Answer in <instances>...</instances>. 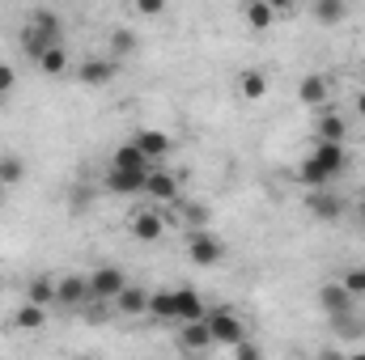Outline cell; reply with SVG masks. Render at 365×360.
<instances>
[{
  "label": "cell",
  "instance_id": "cell-1",
  "mask_svg": "<svg viewBox=\"0 0 365 360\" xmlns=\"http://www.w3.org/2000/svg\"><path fill=\"white\" fill-rule=\"evenodd\" d=\"M344 166H349V153H344V144H314V153H310V157L297 166V179L306 182L310 191H323V186L336 179Z\"/></svg>",
  "mask_w": 365,
  "mask_h": 360
},
{
  "label": "cell",
  "instance_id": "cell-11",
  "mask_svg": "<svg viewBox=\"0 0 365 360\" xmlns=\"http://www.w3.org/2000/svg\"><path fill=\"white\" fill-rule=\"evenodd\" d=\"M344 136H349V123L340 119V115H319V123H314V144H344Z\"/></svg>",
  "mask_w": 365,
  "mask_h": 360
},
{
  "label": "cell",
  "instance_id": "cell-23",
  "mask_svg": "<svg viewBox=\"0 0 365 360\" xmlns=\"http://www.w3.org/2000/svg\"><path fill=\"white\" fill-rule=\"evenodd\" d=\"M30 30H38V34H51V38H64L60 13H51V9H34V13H30Z\"/></svg>",
  "mask_w": 365,
  "mask_h": 360
},
{
  "label": "cell",
  "instance_id": "cell-3",
  "mask_svg": "<svg viewBox=\"0 0 365 360\" xmlns=\"http://www.w3.org/2000/svg\"><path fill=\"white\" fill-rule=\"evenodd\" d=\"M56 305H60V309H86V305H93L90 275H81V271L60 275V280H56Z\"/></svg>",
  "mask_w": 365,
  "mask_h": 360
},
{
  "label": "cell",
  "instance_id": "cell-8",
  "mask_svg": "<svg viewBox=\"0 0 365 360\" xmlns=\"http://www.w3.org/2000/svg\"><path fill=\"white\" fill-rule=\"evenodd\" d=\"M306 212L319 216V221H340V216H344V199L323 186V191H310V195H306Z\"/></svg>",
  "mask_w": 365,
  "mask_h": 360
},
{
  "label": "cell",
  "instance_id": "cell-9",
  "mask_svg": "<svg viewBox=\"0 0 365 360\" xmlns=\"http://www.w3.org/2000/svg\"><path fill=\"white\" fill-rule=\"evenodd\" d=\"M145 195L149 199H158V203H175L179 199V179L170 174V170H149V179H145Z\"/></svg>",
  "mask_w": 365,
  "mask_h": 360
},
{
  "label": "cell",
  "instance_id": "cell-30",
  "mask_svg": "<svg viewBox=\"0 0 365 360\" xmlns=\"http://www.w3.org/2000/svg\"><path fill=\"white\" fill-rule=\"evenodd\" d=\"M13 90H17V73H13V64L0 60V97H9Z\"/></svg>",
  "mask_w": 365,
  "mask_h": 360
},
{
  "label": "cell",
  "instance_id": "cell-24",
  "mask_svg": "<svg viewBox=\"0 0 365 360\" xmlns=\"http://www.w3.org/2000/svg\"><path fill=\"white\" fill-rule=\"evenodd\" d=\"M238 90H242L247 102H259V97L268 93V77H264L259 68H247V73H242V81H238Z\"/></svg>",
  "mask_w": 365,
  "mask_h": 360
},
{
  "label": "cell",
  "instance_id": "cell-21",
  "mask_svg": "<svg viewBox=\"0 0 365 360\" xmlns=\"http://www.w3.org/2000/svg\"><path fill=\"white\" fill-rule=\"evenodd\" d=\"M310 17H314L319 26H336V21L349 17V4H344V0H319V4L310 9Z\"/></svg>",
  "mask_w": 365,
  "mask_h": 360
},
{
  "label": "cell",
  "instance_id": "cell-16",
  "mask_svg": "<svg viewBox=\"0 0 365 360\" xmlns=\"http://www.w3.org/2000/svg\"><path fill=\"white\" fill-rule=\"evenodd\" d=\"M115 314H123V318L149 314V292H145V288H136V284H128V288L115 297Z\"/></svg>",
  "mask_w": 365,
  "mask_h": 360
},
{
  "label": "cell",
  "instance_id": "cell-29",
  "mask_svg": "<svg viewBox=\"0 0 365 360\" xmlns=\"http://www.w3.org/2000/svg\"><path fill=\"white\" fill-rule=\"evenodd\" d=\"M340 284H344V292L357 301V297H365V268H353V271H344L340 275Z\"/></svg>",
  "mask_w": 365,
  "mask_h": 360
},
{
  "label": "cell",
  "instance_id": "cell-38",
  "mask_svg": "<svg viewBox=\"0 0 365 360\" xmlns=\"http://www.w3.org/2000/svg\"><path fill=\"white\" fill-rule=\"evenodd\" d=\"M0 102H4V97H0Z\"/></svg>",
  "mask_w": 365,
  "mask_h": 360
},
{
  "label": "cell",
  "instance_id": "cell-25",
  "mask_svg": "<svg viewBox=\"0 0 365 360\" xmlns=\"http://www.w3.org/2000/svg\"><path fill=\"white\" fill-rule=\"evenodd\" d=\"M38 68H43L47 77H60V73H68V51H64V43H60V47H51V51L38 60Z\"/></svg>",
  "mask_w": 365,
  "mask_h": 360
},
{
  "label": "cell",
  "instance_id": "cell-15",
  "mask_svg": "<svg viewBox=\"0 0 365 360\" xmlns=\"http://www.w3.org/2000/svg\"><path fill=\"white\" fill-rule=\"evenodd\" d=\"M145 179L149 174H136V170H106V191H115V195H145Z\"/></svg>",
  "mask_w": 365,
  "mask_h": 360
},
{
  "label": "cell",
  "instance_id": "cell-6",
  "mask_svg": "<svg viewBox=\"0 0 365 360\" xmlns=\"http://www.w3.org/2000/svg\"><path fill=\"white\" fill-rule=\"evenodd\" d=\"M314 301H319V309L327 314V318H344V314H353V297L344 292V284L340 280H331V284H323L319 292H314Z\"/></svg>",
  "mask_w": 365,
  "mask_h": 360
},
{
  "label": "cell",
  "instance_id": "cell-19",
  "mask_svg": "<svg viewBox=\"0 0 365 360\" xmlns=\"http://www.w3.org/2000/svg\"><path fill=\"white\" fill-rule=\"evenodd\" d=\"M179 344H182V352H204V348L212 344V335H208V322H182Z\"/></svg>",
  "mask_w": 365,
  "mask_h": 360
},
{
  "label": "cell",
  "instance_id": "cell-22",
  "mask_svg": "<svg viewBox=\"0 0 365 360\" xmlns=\"http://www.w3.org/2000/svg\"><path fill=\"white\" fill-rule=\"evenodd\" d=\"M242 17H247L251 30H268V26L276 21V9L268 4V0H251V4L242 9Z\"/></svg>",
  "mask_w": 365,
  "mask_h": 360
},
{
  "label": "cell",
  "instance_id": "cell-34",
  "mask_svg": "<svg viewBox=\"0 0 365 360\" xmlns=\"http://www.w3.org/2000/svg\"><path fill=\"white\" fill-rule=\"evenodd\" d=\"M319 360H344V356H340V352H323Z\"/></svg>",
  "mask_w": 365,
  "mask_h": 360
},
{
  "label": "cell",
  "instance_id": "cell-31",
  "mask_svg": "<svg viewBox=\"0 0 365 360\" xmlns=\"http://www.w3.org/2000/svg\"><path fill=\"white\" fill-rule=\"evenodd\" d=\"M234 360H264V352H259V344H251V339H242V344L234 348Z\"/></svg>",
  "mask_w": 365,
  "mask_h": 360
},
{
  "label": "cell",
  "instance_id": "cell-32",
  "mask_svg": "<svg viewBox=\"0 0 365 360\" xmlns=\"http://www.w3.org/2000/svg\"><path fill=\"white\" fill-rule=\"evenodd\" d=\"M136 13H140V17H158V13H162V0H140Z\"/></svg>",
  "mask_w": 365,
  "mask_h": 360
},
{
  "label": "cell",
  "instance_id": "cell-12",
  "mask_svg": "<svg viewBox=\"0 0 365 360\" xmlns=\"http://www.w3.org/2000/svg\"><path fill=\"white\" fill-rule=\"evenodd\" d=\"M132 144H136L149 162H158V157H166V153H170V136H166V132H158V127L136 132V136H132Z\"/></svg>",
  "mask_w": 365,
  "mask_h": 360
},
{
  "label": "cell",
  "instance_id": "cell-35",
  "mask_svg": "<svg viewBox=\"0 0 365 360\" xmlns=\"http://www.w3.org/2000/svg\"><path fill=\"white\" fill-rule=\"evenodd\" d=\"M344 360H365V352H349V356H344Z\"/></svg>",
  "mask_w": 365,
  "mask_h": 360
},
{
  "label": "cell",
  "instance_id": "cell-13",
  "mask_svg": "<svg viewBox=\"0 0 365 360\" xmlns=\"http://www.w3.org/2000/svg\"><path fill=\"white\" fill-rule=\"evenodd\" d=\"M110 170H136V174H149V170H153V162H149V157H145V153L128 140V144H119V149H115Z\"/></svg>",
  "mask_w": 365,
  "mask_h": 360
},
{
  "label": "cell",
  "instance_id": "cell-27",
  "mask_svg": "<svg viewBox=\"0 0 365 360\" xmlns=\"http://www.w3.org/2000/svg\"><path fill=\"white\" fill-rule=\"evenodd\" d=\"M149 314L153 318H175V292H149Z\"/></svg>",
  "mask_w": 365,
  "mask_h": 360
},
{
  "label": "cell",
  "instance_id": "cell-17",
  "mask_svg": "<svg viewBox=\"0 0 365 360\" xmlns=\"http://www.w3.org/2000/svg\"><path fill=\"white\" fill-rule=\"evenodd\" d=\"M26 301L51 309V305H56V280H51V275H34V280L26 284Z\"/></svg>",
  "mask_w": 365,
  "mask_h": 360
},
{
  "label": "cell",
  "instance_id": "cell-2",
  "mask_svg": "<svg viewBox=\"0 0 365 360\" xmlns=\"http://www.w3.org/2000/svg\"><path fill=\"white\" fill-rule=\"evenodd\" d=\"M208 335H212V344H225V348H238L242 339H247V327H242V318L234 314V309H225V305H217V309H208Z\"/></svg>",
  "mask_w": 365,
  "mask_h": 360
},
{
  "label": "cell",
  "instance_id": "cell-37",
  "mask_svg": "<svg viewBox=\"0 0 365 360\" xmlns=\"http://www.w3.org/2000/svg\"><path fill=\"white\" fill-rule=\"evenodd\" d=\"M81 360H93V356H81Z\"/></svg>",
  "mask_w": 365,
  "mask_h": 360
},
{
  "label": "cell",
  "instance_id": "cell-26",
  "mask_svg": "<svg viewBox=\"0 0 365 360\" xmlns=\"http://www.w3.org/2000/svg\"><path fill=\"white\" fill-rule=\"evenodd\" d=\"M132 51H136V34H132V30H115V34H110V60L119 64V60L132 55Z\"/></svg>",
  "mask_w": 365,
  "mask_h": 360
},
{
  "label": "cell",
  "instance_id": "cell-4",
  "mask_svg": "<svg viewBox=\"0 0 365 360\" xmlns=\"http://www.w3.org/2000/svg\"><path fill=\"white\" fill-rule=\"evenodd\" d=\"M187 259L195 268H217L225 259V246H221V238L212 229H191L187 233Z\"/></svg>",
  "mask_w": 365,
  "mask_h": 360
},
{
  "label": "cell",
  "instance_id": "cell-10",
  "mask_svg": "<svg viewBox=\"0 0 365 360\" xmlns=\"http://www.w3.org/2000/svg\"><path fill=\"white\" fill-rule=\"evenodd\" d=\"M77 77H81V85H110L115 77H119V64L106 55V60H86L81 68H77Z\"/></svg>",
  "mask_w": 365,
  "mask_h": 360
},
{
  "label": "cell",
  "instance_id": "cell-5",
  "mask_svg": "<svg viewBox=\"0 0 365 360\" xmlns=\"http://www.w3.org/2000/svg\"><path fill=\"white\" fill-rule=\"evenodd\" d=\"M90 288H93V301H110L115 305V297L128 288V275L115 268V263H102V268L90 271Z\"/></svg>",
  "mask_w": 365,
  "mask_h": 360
},
{
  "label": "cell",
  "instance_id": "cell-7",
  "mask_svg": "<svg viewBox=\"0 0 365 360\" xmlns=\"http://www.w3.org/2000/svg\"><path fill=\"white\" fill-rule=\"evenodd\" d=\"M175 292V322H204L208 318V305L195 288H170Z\"/></svg>",
  "mask_w": 365,
  "mask_h": 360
},
{
  "label": "cell",
  "instance_id": "cell-20",
  "mask_svg": "<svg viewBox=\"0 0 365 360\" xmlns=\"http://www.w3.org/2000/svg\"><path fill=\"white\" fill-rule=\"evenodd\" d=\"M43 327H47V309H43V305H30V301H26V305L13 314V331H43Z\"/></svg>",
  "mask_w": 365,
  "mask_h": 360
},
{
  "label": "cell",
  "instance_id": "cell-33",
  "mask_svg": "<svg viewBox=\"0 0 365 360\" xmlns=\"http://www.w3.org/2000/svg\"><path fill=\"white\" fill-rule=\"evenodd\" d=\"M357 115H365V90L357 93Z\"/></svg>",
  "mask_w": 365,
  "mask_h": 360
},
{
  "label": "cell",
  "instance_id": "cell-28",
  "mask_svg": "<svg viewBox=\"0 0 365 360\" xmlns=\"http://www.w3.org/2000/svg\"><path fill=\"white\" fill-rule=\"evenodd\" d=\"M21 179H26V162L21 157H0V182L13 186V182H21Z\"/></svg>",
  "mask_w": 365,
  "mask_h": 360
},
{
  "label": "cell",
  "instance_id": "cell-18",
  "mask_svg": "<svg viewBox=\"0 0 365 360\" xmlns=\"http://www.w3.org/2000/svg\"><path fill=\"white\" fill-rule=\"evenodd\" d=\"M327 81L319 77V73H310V77H302V85H297V102L302 106H323L327 102Z\"/></svg>",
  "mask_w": 365,
  "mask_h": 360
},
{
  "label": "cell",
  "instance_id": "cell-36",
  "mask_svg": "<svg viewBox=\"0 0 365 360\" xmlns=\"http://www.w3.org/2000/svg\"><path fill=\"white\" fill-rule=\"evenodd\" d=\"M357 212H361V221H365V199H361V203H357Z\"/></svg>",
  "mask_w": 365,
  "mask_h": 360
},
{
  "label": "cell",
  "instance_id": "cell-14",
  "mask_svg": "<svg viewBox=\"0 0 365 360\" xmlns=\"http://www.w3.org/2000/svg\"><path fill=\"white\" fill-rule=\"evenodd\" d=\"M132 233H136L140 242H158V238L166 233V221H162V212H153V208H140V212L132 216Z\"/></svg>",
  "mask_w": 365,
  "mask_h": 360
}]
</instances>
